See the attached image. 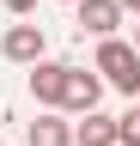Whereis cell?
<instances>
[{"label": "cell", "instance_id": "cell-14", "mask_svg": "<svg viewBox=\"0 0 140 146\" xmlns=\"http://www.w3.org/2000/svg\"><path fill=\"white\" fill-rule=\"evenodd\" d=\"M134 104H140V98H134Z\"/></svg>", "mask_w": 140, "mask_h": 146}, {"label": "cell", "instance_id": "cell-7", "mask_svg": "<svg viewBox=\"0 0 140 146\" xmlns=\"http://www.w3.org/2000/svg\"><path fill=\"white\" fill-rule=\"evenodd\" d=\"M73 146H116V116L85 110V122H73Z\"/></svg>", "mask_w": 140, "mask_h": 146}, {"label": "cell", "instance_id": "cell-8", "mask_svg": "<svg viewBox=\"0 0 140 146\" xmlns=\"http://www.w3.org/2000/svg\"><path fill=\"white\" fill-rule=\"evenodd\" d=\"M116 146H140V104L128 116H116Z\"/></svg>", "mask_w": 140, "mask_h": 146}, {"label": "cell", "instance_id": "cell-4", "mask_svg": "<svg viewBox=\"0 0 140 146\" xmlns=\"http://www.w3.org/2000/svg\"><path fill=\"white\" fill-rule=\"evenodd\" d=\"M61 79H67V61H31V98H37L43 110H55L61 104Z\"/></svg>", "mask_w": 140, "mask_h": 146}, {"label": "cell", "instance_id": "cell-9", "mask_svg": "<svg viewBox=\"0 0 140 146\" xmlns=\"http://www.w3.org/2000/svg\"><path fill=\"white\" fill-rule=\"evenodd\" d=\"M0 6H6V12H12V18H25V12H31V6H37V0H0Z\"/></svg>", "mask_w": 140, "mask_h": 146}, {"label": "cell", "instance_id": "cell-5", "mask_svg": "<svg viewBox=\"0 0 140 146\" xmlns=\"http://www.w3.org/2000/svg\"><path fill=\"white\" fill-rule=\"evenodd\" d=\"M73 6H79V31L116 36V25H122V6H116V0H73Z\"/></svg>", "mask_w": 140, "mask_h": 146}, {"label": "cell", "instance_id": "cell-10", "mask_svg": "<svg viewBox=\"0 0 140 146\" xmlns=\"http://www.w3.org/2000/svg\"><path fill=\"white\" fill-rule=\"evenodd\" d=\"M116 6H122V12H140V0H116Z\"/></svg>", "mask_w": 140, "mask_h": 146}, {"label": "cell", "instance_id": "cell-1", "mask_svg": "<svg viewBox=\"0 0 140 146\" xmlns=\"http://www.w3.org/2000/svg\"><path fill=\"white\" fill-rule=\"evenodd\" d=\"M92 73L104 85H116V91H128V98H140V49L134 43H122V36H98V61Z\"/></svg>", "mask_w": 140, "mask_h": 146}, {"label": "cell", "instance_id": "cell-3", "mask_svg": "<svg viewBox=\"0 0 140 146\" xmlns=\"http://www.w3.org/2000/svg\"><path fill=\"white\" fill-rule=\"evenodd\" d=\"M98 98H104V79L92 67H67V79H61V104L55 110H73V116H85V110H98Z\"/></svg>", "mask_w": 140, "mask_h": 146}, {"label": "cell", "instance_id": "cell-11", "mask_svg": "<svg viewBox=\"0 0 140 146\" xmlns=\"http://www.w3.org/2000/svg\"><path fill=\"white\" fill-rule=\"evenodd\" d=\"M134 49H140V25H134Z\"/></svg>", "mask_w": 140, "mask_h": 146}, {"label": "cell", "instance_id": "cell-2", "mask_svg": "<svg viewBox=\"0 0 140 146\" xmlns=\"http://www.w3.org/2000/svg\"><path fill=\"white\" fill-rule=\"evenodd\" d=\"M43 49H49V36H43V25H31V18L6 25V36H0V55H6V61H19V67L43 61Z\"/></svg>", "mask_w": 140, "mask_h": 146}, {"label": "cell", "instance_id": "cell-12", "mask_svg": "<svg viewBox=\"0 0 140 146\" xmlns=\"http://www.w3.org/2000/svg\"><path fill=\"white\" fill-rule=\"evenodd\" d=\"M0 122H6V110H0Z\"/></svg>", "mask_w": 140, "mask_h": 146}, {"label": "cell", "instance_id": "cell-6", "mask_svg": "<svg viewBox=\"0 0 140 146\" xmlns=\"http://www.w3.org/2000/svg\"><path fill=\"white\" fill-rule=\"evenodd\" d=\"M25 146H73V122H67L61 110H43V116L31 122V134H25Z\"/></svg>", "mask_w": 140, "mask_h": 146}, {"label": "cell", "instance_id": "cell-13", "mask_svg": "<svg viewBox=\"0 0 140 146\" xmlns=\"http://www.w3.org/2000/svg\"><path fill=\"white\" fill-rule=\"evenodd\" d=\"M67 6H73V0H67Z\"/></svg>", "mask_w": 140, "mask_h": 146}]
</instances>
